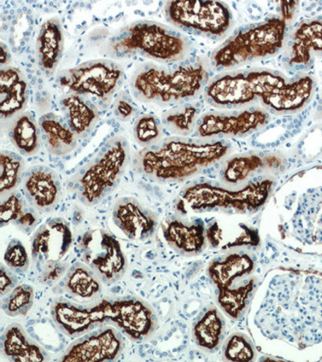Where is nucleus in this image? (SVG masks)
Listing matches in <instances>:
<instances>
[{"label":"nucleus","instance_id":"obj_1","mask_svg":"<svg viewBox=\"0 0 322 362\" xmlns=\"http://www.w3.org/2000/svg\"><path fill=\"white\" fill-rule=\"evenodd\" d=\"M257 324L273 338L306 348L322 343V276H289L270 285Z\"/></svg>","mask_w":322,"mask_h":362},{"label":"nucleus","instance_id":"obj_2","mask_svg":"<svg viewBox=\"0 0 322 362\" xmlns=\"http://www.w3.org/2000/svg\"><path fill=\"white\" fill-rule=\"evenodd\" d=\"M50 313L63 334L76 338L103 326H113L127 339L142 343L158 328L154 309L137 296H105L87 303L57 298Z\"/></svg>","mask_w":322,"mask_h":362},{"label":"nucleus","instance_id":"obj_3","mask_svg":"<svg viewBox=\"0 0 322 362\" xmlns=\"http://www.w3.org/2000/svg\"><path fill=\"white\" fill-rule=\"evenodd\" d=\"M230 148L224 140L199 143L171 137L139 151L132 165L138 174L157 182H181L219 163Z\"/></svg>","mask_w":322,"mask_h":362},{"label":"nucleus","instance_id":"obj_4","mask_svg":"<svg viewBox=\"0 0 322 362\" xmlns=\"http://www.w3.org/2000/svg\"><path fill=\"white\" fill-rule=\"evenodd\" d=\"M209 72L201 61L172 68L149 62L139 66L132 76L131 90L137 100L167 106L190 100L208 84Z\"/></svg>","mask_w":322,"mask_h":362},{"label":"nucleus","instance_id":"obj_5","mask_svg":"<svg viewBox=\"0 0 322 362\" xmlns=\"http://www.w3.org/2000/svg\"><path fill=\"white\" fill-rule=\"evenodd\" d=\"M190 49V40L185 35L161 23L148 20L120 28L106 45V51L113 57L140 56L160 63L183 60Z\"/></svg>","mask_w":322,"mask_h":362},{"label":"nucleus","instance_id":"obj_6","mask_svg":"<svg viewBox=\"0 0 322 362\" xmlns=\"http://www.w3.org/2000/svg\"><path fill=\"white\" fill-rule=\"evenodd\" d=\"M130 160V145L127 139L122 136L110 138L73 175L69 187L81 203L96 206L117 188Z\"/></svg>","mask_w":322,"mask_h":362},{"label":"nucleus","instance_id":"obj_7","mask_svg":"<svg viewBox=\"0 0 322 362\" xmlns=\"http://www.w3.org/2000/svg\"><path fill=\"white\" fill-rule=\"evenodd\" d=\"M289 30L283 17L277 16L240 26L212 52V66L233 68L277 55L283 48Z\"/></svg>","mask_w":322,"mask_h":362},{"label":"nucleus","instance_id":"obj_8","mask_svg":"<svg viewBox=\"0 0 322 362\" xmlns=\"http://www.w3.org/2000/svg\"><path fill=\"white\" fill-rule=\"evenodd\" d=\"M255 262L250 255L230 253L214 259L207 268L222 311L238 320L248 308L258 286L255 274Z\"/></svg>","mask_w":322,"mask_h":362},{"label":"nucleus","instance_id":"obj_9","mask_svg":"<svg viewBox=\"0 0 322 362\" xmlns=\"http://www.w3.org/2000/svg\"><path fill=\"white\" fill-rule=\"evenodd\" d=\"M288 78L271 69H250L217 75L205 87L207 101L228 109L245 106L288 81Z\"/></svg>","mask_w":322,"mask_h":362},{"label":"nucleus","instance_id":"obj_10","mask_svg":"<svg viewBox=\"0 0 322 362\" xmlns=\"http://www.w3.org/2000/svg\"><path fill=\"white\" fill-rule=\"evenodd\" d=\"M274 181L260 179L238 190H229L208 182L193 184L181 192V201L195 211L215 209L254 213L266 203L272 191Z\"/></svg>","mask_w":322,"mask_h":362},{"label":"nucleus","instance_id":"obj_11","mask_svg":"<svg viewBox=\"0 0 322 362\" xmlns=\"http://www.w3.org/2000/svg\"><path fill=\"white\" fill-rule=\"evenodd\" d=\"M125 70L113 60L95 59L63 69L56 83L69 93L86 97L99 108L109 106L111 99L124 83Z\"/></svg>","mask_w":322,"mask_h":362},{"label":"nucleus","instance_id":"obj_12","mask_svg":"<svg viewBox=\"0 0 322 362\" xmlns=\"http://www.w3.org/2000/svg\"><path fill=\"white\" fill-rule=\"evenodd\" d=\"M166 20L183 32H201L209 39L229 30L233 15L229 6L219 1H171L165 5Z\"/></svg>","mask_w":322,"mask_h":362},{"label":"nucleus","instance_id":"obj_13","mask_svg":"<svg viewBox=\"0 0 322 362\" xmlns=\"http://www.w3.org/2000/svg\"><path fill=\"white\" fill-rule=\"evenodd\" d=\"M79 250L84 264L98 274L103 284H114L125 276L127 257L110 232L103 229L86 231L80 238Z\"/></svg>","mask_w":322,"mask_h":362},{"label":"nucleus","instance_id":"obj_14","mask_svg":"<svg viewBox=\"0 0 322 362\" xmlns=\"http://www.w3.org/2000/svg\"><path fill=\"white\" fill-rule=\"evenodd\" d=\"M125 346L122 332L113 326H103L78 337L69 344L60 361H113Z\"/></svg>","mask_w":322,"mask_h":362},{"label":"nucleus","instance_id":"obj_15","mask_svg":"<svg viewBox=\"0 0 322 362\" xmlns=\"http://www.w3.org/2000/svg\"><path fill=\"white\" fill-rule=\"evenodd\" d=\"M269 119L268 112L255 107L231 114L207 113L197 122V134L202 138L243 137L268 124Z\"/></svg>","mask_w":322,"mask_h":362},{"label":"nucleus","instance_id":"obj_16","mask_svg":"<svg viewBox=\"0 0 322 362\" xmlns=\"http://www.w3.org/2000/svg\"><path fill=\"white\" fill-rule=\"evenodd\" d=\"M23 196L38 211H52L62 197V185L57 173L45 165H36L23 174Z\"/></svg>","mask_w":322,"mask_h":362},{"label":"nucleus","instance_id":"obj_17","mask_svg":"<svg viewBox=\"0 0 322 362\" xmlns=\"http://www.w3.org/2000/svg\"><path fill=\"white\" fill-rule=\"evenodd\" d=\"M73 233L68 221L62 218H51L34 233L31 251L37 264L62 261L71 247Z\"/></svg>","mask_w":322,"mask_h":362},{"label":"nucleus","instance_id":"obj_18","mask_svg":"<svg viewBox=\"0 0 322 362\" xmlns=\"http://www.w3.org/2000/svg\"><path fill=\"white\" fill-rule=\"evenodd\" d=\"M114 223L131 240L142 241L154 235L157 215L134 197L117 200L113 212Z\"/></svg>","mask_w":322,"mask_h":362},{"label":"nucleus","instance_id":"obj_19","mask_svg":"<svg viewBox=\"0 0 322 362\" xmlns=\"http://www.w3.org/2000/svg\"><path fill=\"white\" fill-rule=\"evenodd\" d=\"M291 37L289 66H299L301 71L313 66L316 58H322V15L300 23Z\"/></svg>","mask_w":322,"mask_h":362},{"label":"nucleus","instance_id":"obj_20","mask_svg":"<svg viewBox=\"0 0 322 362\" xmlns=\"http://www.w3.org/2000/svg\"><path fill=\"white\" fill-rule=\"evenodd\" d=\"M315 81L311 76L301 75L295 81L291 80L260 99L272 113H292L301 110L312 99Z\"/></svg>","mask_w":322,"mask_h":362},{"label":"nucleus","instance_id":"obj_21","mask_svg":"<svg viewBox=\"0 0 322 362\" xmlns=\"http://www.w3.org/2000/svg\"><path fill=\"white\" fill-rule=\"evenodd\" d=\"M29 98V84L21 69L13 66L0 69V115L8 122L25 112Z\"/></svg>","mask_w":322,"mask_h":362},{"label":"nucleus","instance_id":"obj_22","mask_svg":"<svg viewBox=\"0 0 322 362\" xmlns=\"http://www.w3.org/2000/svg\"><path fill=\"white\" fill-rule=\"evenodd\" d=\"M64 37L59 18L52 17L40 27L36 43L38 66L47 78L56 71L63 56Z\"/></svg>","mask_w":322,"mask_h":362},{"label":"nucleus","instance_id":"obj_23","mask_svg":"<svg viewBox=\"0 0 322 362\" xmlns=\"http://www.w3.org/2000/svg\"><path fill=\"white\" fill-rule=\"evenodd\" d=\"M163 237L177 252L184 255L200 253L206 246L203 223H188L178 218H169L162 224Z\"/></svg>","mask_w":322,"mask_h":362},{"label":"nucleus","instance_id":"obj_24","mask_svg":"<svg viewBox=\"0 0 322 362\" xmlns=\"http://www.w3.org/2000/svg\"><path fill=\"white\" fill-rule=\"evenodd\" d=\"M64 119L79 139L89 136L95 129L100 115L91 99L76 93H67L60 100Z\"/></svg>","mask_w":322,"mask_h":362},{"label":"nucleus","instance_id":"obj_25","mask_svg":"<svg viewBox=\"0 0 322 362\" xmlns=\"http://www.w3.org/2000/svg\"><path fill=\"white\" fill-rule=\"evenodd\" d=\"M294 229L309 244H322V188L309 190L297 208Z\"/></svg>","mask_w":322,"mask_h":362},{"label":"nucleus","instance_id":"obj_26","mask_svg":"<svg viewBox=\"0 0 322 362\" xmlns=\"http://www.w3.org/2000/svg\"><path fill=\"white\" fill-rule=\"evenodd\" d=\"M1 353L11 361H48L50 354L20 324L9 325L1 337Z\"/></svg>","mask_w":322,"mask_h":362},{"label":"nucleus","instance_id":"obj_27","mask_svg":"<svg viewBox=\"0 0 322 362\" xmlns=\"http://www.w3.org/2000/svg\"><path fill=\"white\" fill-rule=\"evenodd\" d=\"M103 284L101 279L89 266L79 262L69 267L62 280L64 291L83 303L99 299L102 296Z\"/></svg>","mask_w":322,"mask_h":362},{"label":"nucleus","instance_id":"obj_28","mask_svg":"<svg viewBox=\"0 0 322 362\" xmlns=\"http://www.w3.org/2000/svg\"><path fill=\"white\" fill-rule=\"evenodd\" d=\"M42 142L47 151L55 156L71 153L78 145V137L62 116L46 113L39 119Z\"/></svg>","mask_w":322,"mask_h":362},{"label":"nucleus","instance_id":"obj_29","mask_svg":"<svg viewBox=\"0 0 322 362\" xmlns=\"http://www.w3.org/2000/svg\"><path fill=\"white\" fill-rule=\"evenodd\" d=\"M38 223L39 216L37 210L18 191L16 190L1 197L0 226L3 228L13 224L22 232L29 235Z\"/></svg>","mask_w":322,"mask_h":362},{"label":"nucleus","instance_id":"obj_30","mask_svg":"<svg viewBox=\"0 0 322 362\" xmlns=\"http://www.w3.org/2000/svg\"><path fill=\"white\" fill-rule=\"evenodd\" d=\"M8 122V138L20 154L37 155L42 148V138L35 117L30 112H23Z\"/></svg>","mask_w":322,"mask_h":362},{"label":"nucleus","instance_id":"obj_31","mask_svg":"<svg viewBox=\"0 0 322 362\" xmlns=\"http://www.w3.org/2000/svg\"><path fill=\"white\" fill-rule=\"evenodd\" d=\"M286 161L281 160L279 156H266L262 153L258 155L236 156L226 162L225 168L220 173L226 182L237 184L247 179L251 173L262 172L266 168H280Z\"/></svg>","mask_w":322,"mask_h":362},{"label":"nucleus","instance_id":"obj_32","mask_svg":"<svg viewBox=\"0 0 322 362\" xmlns=\"http://www.w3.org/2000/svg\"><path fill=\"white\" fill-rule=\"evenodd\" d=\"M225 321L215 308H209L199 318L192 328V337L199 347L207 351H214L224 340Z\"/></svg>","mask_w":322,"mask_h":362},{"label":"nucleus","instance_id":"obj_33","mask_svg":"<svg viewBox=\"0 0 322 362\" xmlns=\"http://www.w3.org/2000/svg\"><path fill=\"white\" fill-rule=\"evenodd\" d=\"M25 160L18 153L8 150L0 153V196L11 194L21 185L25 174Z\"/></svg>","mask_w":322,"mask_h":362},{"label":"nucleus","instance_id":"obj_34","mask_svg":"<svg viewBox=\"0 0 322 362\" xmlns=\"http://www.w3.org/2000/svg\"><path fill=\"white\" fill-rule=\"evenodd\" d=\"M198 113L197 106L184 104L183 106L168 110L163 115L162 124L168 131L177 135L185 136L191 132Z\"/></svg>","mask_w":322,"mask_h":362},{"label":"nucleus","instance_id":"obj_35","mask_svg":"<svg viewBox=\"0 0 322 362\" xmlns=\"http://www.w3.org/2000/svg\"><path fill=\"white\" fill-rule=\"evenodd\" d=\"M34 302V290L30 285L20 284L3 298L2 309L11 317H25Z\"/></svg>","mask_w":322,"mask_h":362},{"label":"nucleus","instance_id":"obj_36","mask_svg":"<svg viewBox=\"0 0 322 362\" xmlns=\"http://www.w3.org/2000/svg\"><path fill=\"white\" fill-rule=\"evenodd\" d=\"M162 134V122L156 115H143L134 122L133 136L137 144L143 148L159 141Z\"/></svg>","mask_w":322,"mask_h":362},{"label":"nucleus","instance_id":"obj_37","mask_svg":"<svg viewBox=\"0 0 322 362\" xmlns=\"http://www.w3.org/2000/svg\"><path fill=\"white\" fill-rule=\"evenodd\" d=\"M222 356L226 361H251L256 357L255 349L253 343L249 338L236 332L226 341Z\"/></svg>","mask_w":322,"mask_h":362},{"label":"nucleus","instance_id":"obj_38","mask_svg":"<svg viewBox=\"0 0 322 362\" xmlns=\"http://www.w3.org/2000/svg\"><path fill=\"white\" fill-rule=\"evenodd\" d=\"M4 262L10 270L14 273L23 274L28 271L29 258L27 250L19 239L11 240L6 248Z\"/></svg>","mask_w":322,"mask_h":362},{"label":"nucleus","instance_id":"obj_39","mask_svg":"<svg viewBox=\"0 0 322 362\" xmlns=\"http://www.w3.org/2000/svg\"><path fill=\"white\" fill-rule=\"evenodd\" d=\"M40 284L51 285L66 274L69 266L62 261H49L38 264Z\"/></svg>","mask_w":322,"mask_h":362},{"label":"nucleus","instance_id":"obj_40","mask_svg":"<svg viewBox=\"0 0 322 362\" xmlns=\"http://www.w3.org/2000/svg\"><path fill=\"white\" fill-rule=\"evenodd\" d=\"M114 112L117 119L127 121L136 114L137 108L130 97L122 93L116 99Z\"/></svg>","mask_w":322,"mask_h":362},{"label":"nucleus","instance_id":"obj_41","mask_svg":"<svg viewBox=\"0 0 322 362\" xmlns=\"http://www.w3.org/2000/svg\"><path fill=\"white\" fill-rule=\"evenodd\" d=\"M18 286L15 273L4 264L0 265V295L4 298Z\"/></svg>","mask_w":322,"mask_h":362},{"label":"nucleus","instance_id":"obj_42","mask_svg":"<svg viewBox=\"0 0 322 362\" xmlns=\"http://www.w3.org/2000/svg\"><path fill=\"white\" fill-rule=\"evenodd\" d=\"M299 4V2L296 1H281L280 2V7L281 8V17L286 21H291L294 16L296 6Z\"/></svg>","mask_w":322,"mask_h":362},{"label":"nucleus","instance_id":"obj_43","mask_svg":"<svg viewBox=\"0 0 322 362\" xmlns=\"http://www.w3.org/2000/svg\"><path fill=\"white\" fill-rule=\"evenodd\" d=\"M0 48H1V52H0V65L1 67L8 66V64L11 62V54L8 48L4 42L0 43Z\"/></svg>","mask_w":322,"mask_h":362},{"label":"nucleus","instance_id":"obj_44","mask_svg":"<svg viewBox=\"0 0 322 362\" xmlns=\"http://www.w3.org/2000/svg\"><path fill=\"white\" fill-rule=\"evenodd\" d=\"M219 39V37H217V36H212V37H210V40H217Z\"/></svg>","mask_w":322,"mask_h":362},{"label":"nucleus","instance_id":"obj_45","mask_svg":"<svg viewBox=\"0 0 322 362\" xmlns=\"http://www.w3.org/2000/svg\"><path fill=\"white\" fill-rule=\"evenodd\" d=\"M277 13H281V8L280 7V6H278V7L277 8Z\"/></svg>","mask_w":322,"mask_h":362},{"label":"nucleus","instance_id":"obj_46","mask_svg":"<svg viewBox=\"0 0 322 362\" xmlns=\"http://www.w3.org/2000/svg\"><path fill=\"white\" fill-rule=\"evenodd\" d=\"M248 11H250V13H251V8H249Z\"/></svg>","mask_w":322,"mask_h":362},{"label":"nucleus","instance_id":"obj_47","mask_svg":"<svg viewBox=\"0 0 322 362\" xmlns=\"http://www.w3.org/2000/svg\"><path fill=\"white\" fill-rule=\"evenodd\" d=\"M320 109L322 110V107H321Z\"/></svg>","mask_w":322,"mask_h":362}]
</instances>
